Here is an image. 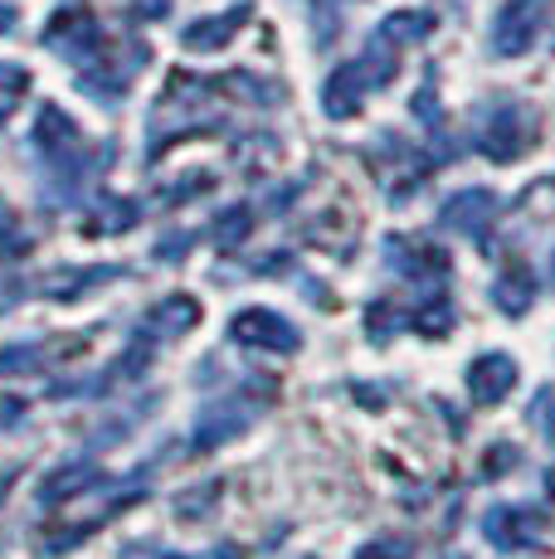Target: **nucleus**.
Returning <instances> with one entry per match:
<instances>
[{"label": "nucleus", "instance_id": "nucleus-3", "mask_svg": "<svg viewBox=\"0 0 555 559\" xmlns=\"http://www.w3.org/2000/svg\"><path fill=\"white\" fill-rule=\"evenodd\" d=\"M511 384H517V365L507 356H483V360H473V370H468V394H473L477 404H497Z\"/></svg>", "mask_w": 555, "mask_h": 559}, {"label": "nucleus", "instance_id": "nucleus-1", "mask_svg": "<svg viewBox=\"0 0 555 559\" xmlns=\"http://www.w3.org/2000/svg\"><path fill=\"white\" fill-rule=\"evenodd\" d=\"M555 0H507L493 20V49L501 59H517L541 39V29L551 25Z\"/></svg>", "mask_w": 555, "mask_h": 559}, {"label": "nucleus", "instance_id": "nucleus-2", "mask_svg": "<svg viewBox=\"0 0 555 559\" xmlns=\"http://www.w3.org/2000/svg\"><path fill=\"white\" fill-rule=\"evenodd\" d=\"M521 146H527V112L521 107H497L493 127L483 132V152L493 160H511L521 156Z\"/></svg>", "mask_w": 555, "mask_h": 559}, {"label": "nucleus", "instance_id": "nucleus-5", "mask_svg": "<svg viewBox=\"0 0 555 559\" xmlns=\"http://www.w3.org/2000/svg\"><path fill=\"white\" fill-rule=\"evenodd\" d=\"M531 293H536V277H531L527 267H511V273L497 283V302L507 307V311H521V307L531 302Z\"/></svg>", "mask_w": 555, "mask_h": 559}, {"label": "nucleus", "instance_id": "nucleus-6", "mask_svg": "<svg viewBox=\"0 0 555 559\" xmlns=\"http://www.w3.org/2000/svg\"><path fill=\"white\" fill-rule=\"evenodd\" d=\"M386 35H400V39H420L429 35V15H414V10H404V15H394L386 25Z\"/></svg>", "mask_w": 555, "mask_h": 559}, {"label": "nucleus", "instance_id": "nucleus-4", "mask_svg": "<svg viewBox=\"0 0 555 559\" xmlns=\"http://www.w3.org/2000/svg\"><path fill=\"white\" fill-rule=\"evenodd\" d=\"M497 214V195L493 190H463L458 200H448L444 204V219L453 224V229H468V234H477L487 219Z\"/></svg>", "mask_w": 555, "mask_h": 559}]
</instances>
